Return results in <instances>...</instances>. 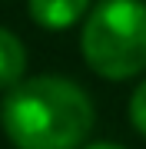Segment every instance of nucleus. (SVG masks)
I'll return each instance as SVG.
<instances>
[{"label":"nucleus","mask_w":146,"mask_h":149,"mask_svg":"<svg viewBox=\"0 0 146 149\" xmlns=\"http://www.w3.org/2000/svg\"><path fill=\"white\" fill-rule=\"evenodd\" d=\"M3 133L17 149H80L93 129V103L66 76H30L7 90Z\"/></svg>","instance_id":"obj_1"},{"label":"nucleus","mask_w":146,"mask_h":149,"mask_svg":"<svg viewBox=\"0 0 146 149\" xmlns=\"http://www.w3.org/2000/svg\"><path fill=\"white\" fill-rule=\"evenodd\" d=\"M80 53L103 80H130L146 70V3L103 0L83 20Z\"/></svg>","instance_id":"obj_2"},{"label":"nucleus","mask_w":146,"mask_h":149,"mask_svg":"<svg viewBox=\"0 0 146 149\" xmlns=\"http://www.w3.org/2000/svg\"><path fill=\"white\" fill-rule=\"evenodd\" d=\"M90 10V0H27L30 20L43 30H70Z\"/></svg>","instance_id":"obj_3"},{"label":"nucleus","mask_w":146,"mask_h":149,"mask_svg":"<svg viewBox=\"0 0 146 149\" xmlns=\"http://www.w3.org/2000/svg\"><path fill=\"white\" fill-rule=\"evenodd\" d=\"M27 73V50L13 30L0 27V90H13Z\"/></svg>","instance_id":"obj_4"},{"label":"nucleus","mask_w":146,"mask_h":149,"mask_svg":"<svg viewBox=\"0 0 146 149\" xmlns=\"http://www.w3.org/2000/svg\"><path fill=\"white\" fill-rule=\"evenodd\" d=\"M130 123H133V129L140 136H146V80L130 96Z\"/></svg>","instance_id":"obj_5"},{"label":"nucleus","mask_w":146,"mask_h":149,"mask_svg":"<svg viewBox=\"0 0 146 149\" xmlns=\"http://www.w3.org/2000/svg\"><path fill=\"white\" fill-rule=\"evenodd\" d=\"M83 149H123V146H116V143H90V146H83Z\"/></svg>","instance_id":"obj_6"}]
</instances>
